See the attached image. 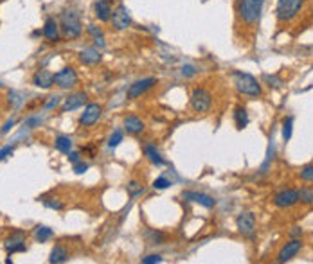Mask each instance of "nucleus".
I'll use <instances>...</instances> for the list:
<instances>
[{
    "mask_svg": "<svg viewBox=\"0 0 313 264\" xmlns=\"http://www.w3.org/2000/svg\"><path fill=\"white\" fill-rule=\"evenodd\" d=\"M312 16H313V13H312Z\"/></svg>",
    "mask_w": 313,
    "mask_h": 264,
    "instance_id": "46",
    "label": "nucleus"
},
{
    "mask_svg": "<svg viewBox=\"0 0 313 264\" xmlns=\"http://www.w3.org/2000/svg\"><path fill=\"white\" fill-rule=\"evenodd\" d=\"M265 0H236V18L245 27H256L261 20Z\"/></svg>",
    "mask_w": 313,
    "mask_h": 264,
    "instance_id": "1",
    "label": "nucleus"
},
{
    "mask_svg": "<svg viewBox=\"0 0 313 264\" xmlns=\"http://www.w3.org/2000/svg\"><path fill=\"white\" fill-rule=\"evenodd\" d=\"M140 263H144V264H155V263H162V255H159V254H151V255H146V257H142V259H140Z\"/></svg>",
    "mask_w": 313,
    "mask_h": 264,
    "instance_id": "38",
    "label": "nucleus"
},
{
    "mask_svg": "<svg viewBox=\"0 0 313 264\" xmlns=\"http://www.w3.org/2000/svg\"><path fill=\"white\" fill-rule=\"evenodd\" d=\"M72 169H74L76 175H83L85 171L89 169V164H87L85 160H80V162H76V164H72Z\"/></svg>",
    "mask_w": 313,
    "mask_h": 264,
    "instance_id": "36",
    "label": "nucleus"
},
{
    "mask_svg": "<svg viewBox=\"0 0 313 264\" xmlns=\"http://www.w3.org/2000/svg\"><path fill=\"white\" fill-rule=\"evenodd\" d=\"M42 36L49 43H58L61 40V29H60V22L56 20L54 16H47L44 22V27H42Z\"/></svg>",
    "mask_w": 313,
    "mask_h": 264,
    "instance_id": "11",
    "label": "nucleus"
},
{
    "mask_svg": "<svg viewBox=\"0 0 313 264\" xmlns=\"http://www.w3.org/2000/svg\"><path fill=\"white\" fill-rule=\"evenodd\" d=\"M58 22H60L61 38H65V40H78L83 35L81 16L76 9H63Z\"/></svg>",
    "mask_w": 313,
    "mask_h": 264,
    "instance_id": "2",
    "label": "nucleus"
},
{
    "mask_svg": "<svg viewBox=\"0 0 313 264\" xmlns=\"http://www.w3.org/2000/svg\"><path fill=\"white\" fill-rule=\"evenodd\" d=\"M123 139H125V133H123L121 130H115L114 133L110 135V139H108V148H110V150H115V148H117V146H119L121 142H123Z\"/></svg>",
    "mask_w": 313,
    "mask_h": 264,
    "instance_id": "29",
    "label": "nucleus"
},
{
    "mask_svg": "<svg viewBox=\"0 0 313 264\" xmlns=\"http://www.w3.org/2000/svg\"><path fill=\"white\" fill-rule=\"evenodd\" d=\"M87 33H89V35L92 36V38H95V36L104 35L103 29H101L99 25H95V24H89V25H87Z\"/></svg>",
    "mask_w": 313,
    "mask_h": 264,
    "instance_id": "35",
    "label": "nucleus"
},
{
    "mask_svg": "<svg viewBox=\"0 0 313 264\" xmlns=\"http://www.w3.org/2000/svg\"><path fill=\"white\" fill-rule=\"evenodd\" d=\"M173 185V182L168 178V176H159V178L155 180L153 182V189H159V190H164V189H168V187H171Z\"/></svg>",
    "mask_w": 313,
    "mask_h": 264,
    "instance_id": "33",
    "label": "nucleus"
},
{
    "mask_svg": "<svg viewBox=\"0 0 313 264\" xmlns=\"http://www.w3.org/2000/svg\"><path fill=\"white\" fill-rule=\"evenodd\" d=\"M70 257L69 250H67V246L61 243L54 244V248L50 250V255H49V263L52 264H61V263H67Z\"/></svg>",
    "mask_w": 313,
    "mask_h": 264,
    "instance_id": "22",
    "label": "nucleus"
},
{
    "mask_svg": "<svg viewBox=\"0 0 313 264\" xmlns=\"http://www.w3.org/2000/svg\"><path fill=\"white\" fill-rule=\"evenodd\" d=\"M234 124H236L238 130H245L249 126V113H247L245 106H236V110H234Z\"/></svg>",
    "mask_w": 313,
    "mask_h": 264,
    "instance_id": "23",
    "label": "nucleus"
},
{
    "mask_svg": "<svg viewBox=\"0 0 313 264\" xmlns=\"http://www.w3.org/2000/svg\"><path fill=\"white\" fill-rule=\"evenodd\" d=\"M126 189H128V194L132 198H137V196H140L144 192V185L140 184V182H137V180H132V182H128Z\"/></svg>",
    "mask_w": 313,
    "mask_h": 264,
    "instance_id": "27",
    "label": "nucleus"
},
{
    "mask_svg": "<svg viewBox=\"0 0 313 264\" xmlns=\"http://www.w3.org/2000/svg\"><path fill=\"white\" fill-rule=\"evenodd\" d=\"M101 115H103V106L97 105V103H90V105L85 106L83 113L80 115V126L81 128L94 126L101 119Z\"/></svg>",
    "mask_w": 313,
    "mask_h": 264,
    "instance_id": "10",
    "label": "nucleus"
},
{
    "mask_svg": "<svg viewBox=\"0 0 313 264\" xmlns=\"http://www.w3.org/2000/svg\"><path fill=\"white\" fill-rule=\"evenodd\" d=\"M52 228H49V226H44V225H38L35 228V239L38 241V243H45V241H49L50 237H52Z\"/></svg>",
    "mask_w": 313,
    "mask_h": 264,
    "instance_id": "26",
    "label": "nucleus"
},
{
    "mask_svg": "<svg viewBox=\"0 0 313 264\" xmlns=\"http://www.w3.org/2000/svg\"><path fill=\"white\" fill-rule=\"evenodd\" d=\"M80 160H83V158H81L80 151H70V153H69V162H70V164H76V162H80Z\"/></svg>",
    "mask_w": 313,
    "mask_h": 264,
    "instance_id": "42",
    "label": "nucleus"
},
{
    "mask_svg": "<svg viewBox=\"0 0 313 264\" xmlns=\"http://www.w3.org/2000/svg\"><path fill=\"white\" fill-rule=\"evenodd\" d=\"M265 81H267V83H270L268 86H273V88H277L279 83H281V81H279L275 75H265Z\"/></svg>",
    "mask_w": 313,
    "mask_h": 264,
    "instance_id": "44",
    "label": "nucleus"
},
{
    "mask_svg": "<svg viewBox=\"0 0 313 264\" xmlns=\"http://www.w3.org/2000/svg\"><path fill=\"white\" fill-rule=\"evenodd\" d=\"M299 178L308 182V184H313V162L312 164H306L303 169L299 171Z\"/></svg>",
    "mask_w": 313,
    "mask_h": 264,
    "instance_id": "30",
    "label": "nucleus"
},
{
    "mask_svg": "<svg viewBox=\"0 0 313 264\" xmlns=\"http://www.w3.org/2000/svg\"><path fill=\"white\" fill-rule=\"evenodd\" d=\"M78 58H80V61L83 65H89V67L97 65L101 61V50L97 49V47H85Z\"/></svg>",
    "mask_w": 313,
    "mask_h": 264,
    "instance_id": "21",
    "label": "nucleus"
},
{
    "mask_svg": "<svg viewBox=\"0 0 313 264\" xmlns=\"http://www.w3.org/2000/svg\"><path fill=\"white\" fill-rule=\"evenodd\" d=\"M42 122H44V119H42V117H27V119H25V126H27L29 130H35V128H38Z\"/></svg>",
    "mask_w": 313,
    "mask_h": 264,
    "instance_id": "34",
    "label": "nucleus"
},
{
    "mask_svg": "<svg viewBox=\"0 0 313 264\" xmlns=\"http://www.w3.org/2000/svg\"><path fill=\"white\" fill-rule=\"evenodd\" d=\"M236 228L243 237H254L256 234V216L249 210H245L236 218Z\"/></svg>",
    "mask_w": 313,
    "mask_h": 264,
    "instance_id": "9",
    "label": "nucleus"
},
{
    "mask_svg": "<svg viewBox=\"0 0 313 264\" xmlns=\"http://www.w3.org/2000/svg\"><path fill=\"white\" fill-rule=\"evenodd\" d=\"M123 128H125V131L128 135H134V137H137V135L144 133L146 124H144V120L139 119L137 115H126L125 120H123Z\"/></svg>",
    "mask_w": 313,
    "mask_h": 264,
    "instance_id": "17",
    "label": "nucleus"
},
{
    "mask_svg": "<svg viewBox=\"0 0 313 264\" xmlns=\"http://www.w3.org/2000/svg\"><path fill=\"white\" fill-rule=\"evenodd\" d=\"M4 248L7 255L18 254V252H25L27 250V243H25V234L22 230H15L11 237H7L4 243Z\"/></svg>",
    "mask_w": 313,
    "mask_h": 264,
    "instance_id": "12",
    "label": "nucleus"
},
{
    "mask_svg": "<svg viewBox=\"0 0 313 264\" xmlns=\"http://www.w3.org/2000/svg\"><path fill=\"white\" fill-rule=\"evenodd\" d=\"M196 67L194 65H184L182 67V75H185V77H193V75H196Z\"/></svg>",
    "mask_w": 313,
    "mask_h": 264,
    "instance_id": "39",
    "label": "nucleus"
},
{
    "mask_svg": "<svg viewBox=\"0 0 313 264\" xmlns=\"http://www.w3.org/2000/svg\"><path fill=\"white\" fill-rule=\"evenodd\" d=\"M54 148L60 151V153L69 154L70 151H72V148H74V142H72V139L67 137V135H58L54 139Z\"/></svg>",
    "mask_w": 313,
    "mask_h": 264,
    "instance_id": "25",
    "label": "nucleus"
},
{
    "mask_svg": "<svg viewBox=\"0 0 313 264\" xmlns=\"http://www.w3.org/2000/svg\"><path fill=\"white\" fill-rule=\"evenodd\" d=\"M303 250V241L301 239H292L290 243H286L283 246V248L279 250L277 254V263H288V261H292L295 255L299 254Z\"/></svg>",
    "mask_w": 313,
    "mask_h": 264,
    "instance_id": "14",
    "label": "nucleus"
},
{
    "mask_svg": "<svg viewBox=\"0 0 313 264\" xmlns=\"http://www.w3.org/2000/svg\"><path fill=\"white\" fill-rule=\"evenodd\" d=\"M189 103H191V108H193L194 113H198V115L207 113V112L213 108V94H211L205 86H196V88H193V92H191Z\"/></svg>",
    "mask_w": 313,
    "mask_h": 264,
    "instance_id": "5",
    "label": "nucleus"
},
{
    "mask_svg": "<svg viewBox=\"0 0 313 264\" xmlns=\"http://www.w3.org/2000/svg\"><path fill=\"white\" fill-rule=\"evenodd\" d=\"M299 203V190L297 189H284L279 190L277 194L273 196V205L279 209H290L293 205Z\"/></svg>",
    "mask_w": 313,
    "mask_h": 264,
    "instance_id": "13",
    "label": "nucleus"
},
{
    "mask_svg": "<svg viewBox=\"0 0 313 264\" xmlns=\"http://www.w3.org/2000/svg\"><path fill=\"white\" fill-rule=\"evenodd\" d=\"M299 201L301 203H313V189L310 187H303V189H299Z\"/></svg>",
    "mask_w": 313,
    "mask_h": 264,
    "instance_id": "31",
    "label": "nucleus"
},
{
    "mask_svg": "<svg viewBox=\"0 0 313 264\" xmlns=\"http://www.w3.org/2000/svg\"><path fill=\"white\" fill-rule=\"evenodd\" d=\"M33 85L36 88H44V90H49L50 86L54 85V74L49 72L47 69H42V70H36L35 75H33Z\"/></svg>",
    "mask_w": 313,
    "mask_h": 264,
    "instance_id": "19",
    "label": "nucleus"
},
{
    "mask_svg": "<svg viewBox=\"0 0 313 264\" xmlns=\"http://www.w3.org/2000/svg\"><path fill=\"white\" fill-rule=\"evenodd\" d=\"M306 0H277V7H275V16L281 24L292 22L295 16L301 13L304 7Z\"/></svg>",
    "mask_w": 313,
    "mask_h": 264,
    "instance_id": "4",
    "label": "nucleus"
},
{
    "mask_svg": "<svg viewBox=\"0 0 313 264\" xmlns=\"http://www.w3.org/2000/svg\"><path fill=\"white\" fill-rule=\"evenodd\" d=\"M140 148H142V153H144V156L153 165H159V167H160V165L166 164L164 156H162V153L157 150V146H155V144H151V142H144V144L140 146Z\"/></svg>",
    "mask_w": 313,
    "mask_h": 264,
    "instance_id": "20",
    "label": "nucleus"
},
{
    "mask_svg": "<svg viewBox=\"0 0 313 264\" xmlns=\"http://www.w3.org/2000/svg\"><path fill=\"white\" fill-rule=\"evenodd\" d=\"M157 85H159V79H157V77H153V75L140 77V79L134 81V83L130 85L128 92H126V97H128L130 101L139 99V97H142V95L148 94L149 90H153Z\"/></svg>",
    "mask_w": 313,
    "mask_h": 264,
    "instance_id": "6",
    "label": "nucleus"
},
{
    "mask_svg": "<svg viewBox=\"0 0 313 264\" xmlns=\"http://www.w3.org/2000/svg\"><path fill=\"white\" fill-rule=\"evenodd\" d=\"M13 151H15V144H7L4 148H0V162L7 158L9 154H13Z\"/></svg>",
    "mask_w": 313,
    "mask_h": 264,
    "instance_id": "37",
    "label": "nucleus"
},
{
    "mask_svg": "<svg viewBox=\"0 0 313 264\" xmlns=\"http://www.w3.org/2000/svg\"><path fill=\"white\" fill-rule=\"evenodd\" d=\"M87 101H89V95H87V92H74V94H70L69 97L63 101L61 112H63V113H67V112L78 110V108H81V106H83Z\"/></svg>",
    "mask_w": 313,
    "mask_h": 264,
    "instance_id": "15",
    "label": "nucleus"
},
{
    "mask_svg": "<svg viewBox=\"0 0 313 264\" xmlns=\"http://www.w3.org/2000/svg\"><path fill=\"white\" fill-rule=\"evenodd\" d=\"M144 237H146V241H148V244H153V246H157V244H164L166 239H168V235H166L164 232L155 230V228H146Z\"/></svg>",
    "mask_w": 313,
    "mask_h": 264,
    "instance_id": "24",
    "label": "nucleus"
},
{
    "mask_svg": "<svg viewBox=\"0 0 313 264\" xmlns=\"http://www.w3.org/2000/svg\"><path fill=\"white\" fill-rule=\"evenodd\" d=\"M40 201L45 205V207H47V209H52V210H61V209H63V203H61L58 198H42Z\"/></svg>",
    "mask_w": 313,
    "mask_h": 264,
    "instance_id": "32",
    "label": "nucleus"
},
{
    "mask_svg": "<svg viewBox=\"0 0 313 264\" xmlns=\"http://www.w3.org/2000/svg\"><path fill=\"white\" fill-rule=\"evenodd\" d=\"M60 101H61V97L60 95H52V97H50V101L49 103H45V110H52V108H56V106L60 105Z\"/></svg>",
    "mask_w": 313,
    "mask_h": 264,
    "instance_id": "40",
    "label": "nucleus"
},
{
    "mask_svg": "<svg viewBox=\"0 0 313 264\" xmlns=\"http://www.w3.org/2000/svg\"><path fill=\"white\" fill-rule=\"evenodd\" d=\"M0 86H2V83H0Z\"/></svg>",
    "mask_w": 313,
    "mask_h": 264,
    "instance_id": "45",
    "label": "nucleus"
},
{
    "mask_svg": "<svg viewBox=\"0 0 313 264\" xmlns=\"http://www.w3.org/2000/svg\"><path fill=\"white\" fill-rule=\"evenodd\" d=\"M292 130H293V117L290 115V117H286V119L283 120V139H284V142H288V140L292 139Z\"/></svg>",
    "mask_w": 313,
    "mask_h": 264,
    "instance_id": "28",
    "label": "nucleus"
},
{
    "mask_svg": "<svg viewBox=\"0 0 313 264\" xmlns=\"http://www.w3.org/2000/svg\"><path fill=\"white\" fill-rule=\"evenodd\" d=\"M78 72H76L74 67H63L61 70H58L54 74V85L61 90H70L78 85Z\"/></svg>",
    "mask_w": 313,
    "mask_h": 264,
    "instance_id": "8",
    "label": "nucleus"
},
{
    "mask_svg": "<svg viewBox=\"0 0 313 264\" xmlns=\"http://www.w3.org/2000/svg\"><path fill=\"white\" fill-rule=\"evenodd\" d=\"M112 11H114V4L112 0H95L94 4V16L99 22L106 24L112 18Z\"/></svg>",
    "mask_w": 313,
    "mask_h": 264,
    "instance_id": "16",
    "label": "nucleus"
},
{
    "mask_svg": "<svg viewBox=\"0 0 313 264\" xmlns=\"http://www.w3.org/2000/svg\"><path fill=\"white\" fill-rule=\"evenodd\" d=\"M92 40H94V47H97L99 50H103L104 47H106V41H104V35L95 36V38H92Z\"/></svg>",
    "mask_w": 313,
    "mask_h": 264,
    "instance_id": "41",
    "label": "nucleus"
},
{
    "mask_svg": "<svg viewBox=\"0 0 313 264\" xmlns=\"http://www.w3.org/2000/svg\"><path fill=\"white\" fill-rule=\"evenodd\" d=\"M15 124H16V120L15 119H9L4 126H2V130H0V135H4V133H7V131H11V128H13Z\"/></svg>",
    "mask_w": 313,
    "mask_h": 264,
    "instance_id": "43",
    "label": "nucleus"
},
{
    "mask_svg": "<svg viewBox=\"0 0 313 264\" xmlns=\"http://www.w3.org/2000/svg\"><path fill=\"white\" fill-rule=\"evenodd\" d=\"M184 199H189V201H194V203L202 205L205 209H213L216 205V199L213 196L205 194V192H198V190H184Z\"/></svg>",
    "mask_w": 313,
    "mask_h": 264,
    "instance_id": "18",
    "label": "nucleus"
},
{
    "mask_svg": "<svg viewBox=\"0 0 313 264\" xmlns=\"http://www.w3.org/2000/svg\"><path fill=\"white\" fill-rule=\"evenodd\" d=\"M110 24H112V27H114L115 31H128L130 27H132V16H130V11L128 7H126L123 2H119V4L115 5L114 11H112V18H110Z\"/></svg>",
    "mask_w": 313,
    "mask_h": 264,
    "instance_id": "7",
    "label": "nucleus"
},
{
    "mask_svg": "<svg viewBox=\"0 0 313 264\" xmlns=\"http://www.w3.org/2000/svg\"><path fill=\"white\" fill-rule=\"evenodd\" d=\"M232 79H234V86H236V90H238L241 95L259 97V95L263 94L261 83H259L252 74H247V72H241V70H234Z\"/></svg>",
    "mask_w": 313,
    "mask_h": 264,
    "instance_id": "3",
    "label": "nucleus"
}]
</instances>
